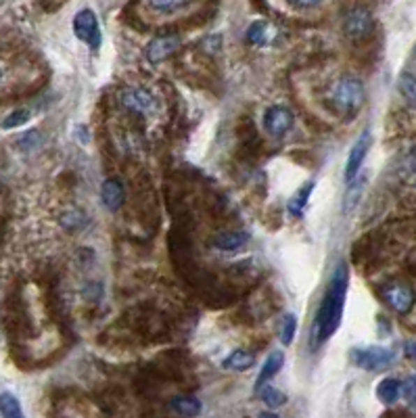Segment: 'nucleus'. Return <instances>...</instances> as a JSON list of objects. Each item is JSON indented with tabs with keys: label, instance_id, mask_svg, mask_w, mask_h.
<instances>
[{
	"label": "nucleus",
	"instance_id": "1",
	"mask_svg": "<svg viewBox=\"0 0 416 418\" xmlns=\"http://www.w3.org/2000/svg\"><path fill=\"white\" fill-rule=\"evenodd\" d=\"M348 281H350L348 268L339 266L329 281V287L325 291V297H322L320 308L314 318V327H312V343L314 345L325 343L339 329L341 318H343V308H346Z\"/></svg>",
	"mask_w": 416,
	"mask_h": 418
},
{
	"label": "nucleus",
	"instance_id": "2",
	"mask_svg": "<svg viewBox=\"0 0 416 418\" xmlns=\"http://www.w3.org/2000/svg\"><path fill=\"white\" fill-rule=\"evenodd\" d=\"M364 86L360 80L356 77H343L339 80V84L335 86L333 98L337 103L339 109L343 111H358L364 103Z\"/></svg>",
	"mask_w": 416,
	"mask_h": 418
},
{
	"label": "nucleus",
	"instance_id": "3",
	"mask_svg": "<svg viewBox=\"0 0 416 418\" xmlns=\"http://www.w3.org/2000/svg\"><path fill=\"white\" fill-rule=\"evenodd\" d=\"M352 360L356 366L364 368V371H385L396 362V354L387 348H364V350H354L352 352Z\"/></svg>",
	"mask_w": 416,
	"mask_h": 418
},
{
	"label": "nucleus",
	"instance_id": "4",
	"mask_svg": "<svg viewBox=\"0 0 416 418\" xmlns=\"http://www.w3.org/2000/svg\"><path fill=\"white\" fill-rule=\"evenodd\" d=\"M375 21L369 8L364 6H354L352 10H348L346 19H343V29L348 33L350 40L354 42H362L373 33Z\"/></svg>",
	"mask_w": 416,
	"mask_h": 418
},
{
	"label": "nucleus",
	"instance_id": "5",
	"mask_svg": "<svg viewBox=\"0 0 416 418\" xmlns=\"http://www.w3.org/2000/svg\"><path fill=\"white\" fill-rule=\"evenodd\" d=\"M73 33L86 42L90 48H98L101 46V29H98V21H96V15L90 10V8H82L75 17H73Z\"/></svg>",
	"mask_w": 416,
	"mask_h": 418
},
{
	"label": "nucleus",
	"instance_id": "6",
	"mask_svg": "<svg viewBox=\"0 0 416 418\" xmlns=\"http://www.w3.org/2000/svg\"><path fill=\"white\" fill-rule=\"evenodd\" d=\"M121 105L138 115H151L157 109V98L147 88H128L121 94Z\"/></svg>",
	"mask_w": 416,
	"mask_h": 418
},
{
	"label": "nucleus",
	"instance_id": "7",
	"mask_svg": "<svg viewBox=\"0 0 416 418\" xmlns=\"http://www.w3.org/2000/svg\"><path fill=\"white\" fill-rule=\"evenodd\" d=\"M381 295L387 301V306L392 310H396L398 314H408L415 308L416 293L406 285H398V283L396 285H387Z\"/></svg>",
	"mask_w": 416,
	"mask_h": 418
},
{
	"label": "nucleus",
	"instance_id": "8",
	"mask_svg": "<svg viewBox=\"0 0 416 418\" xmlns=\"http://www.w3.org/2000/svg\"><path fill=\"white\" fill-rule=\"evenodd\" d=\"M371 144H373V136H371L369 130L362 132L360 138L354 142V147L350 151V157H348V163H346V180L348 182H352L358 176V172H360V167H362V163L366 159V153L371 151Z\"/></svg>",
	"mask_w": 416,
	"mask_h": 418
},
{
	"label": "nucleus",
	"instance_id": "9",
	"mask_svg": "<svg viewBox=\"0 0 416 418\" xmlns=\"http://www.w3.org/2000/svg\"><path fill=\"white\" fill-rule=\"evenodd\" d=\"M264 126L272 136H283L293 128V113L283 105H274L264 115Z\"/></svg>",
	"mask_w": 416,
	"mask_h": 418
},
{
	"label": "nucleus",
	"instance_id": "10",
	"mask_svg": "<svg viewBox=\"0 0 416 418\" xmlns=\"http://www.w3.org/2000/svg\"><path fill=\"white\" fill-rule=\"evenodd\" d=\"M178 48H180V38L178 36H159V38H153L147 44L144 54H147L149 63H161L170 54H174Z\"/></svg>",
	"mask_w": 416,
	"mask_h": 418
},
{
	"label": "nucleus",
	"instance_id": "11",
	"mask_svg": "<svg viewBox=\"0 0 416 418\" xmlns=\"http://www.w3.org/2000/svg\"><path fill=\"white\" fill-rule=\"evenodd\" d=\"M101 197H103V203H105L107 209H111V211L119 209V205L124 203V197H126L124 184H121L117 178L105 180V182H103V188H101Z\"/></svg>",
	"mask_w": 416,
	"mask_h": 418
},
{
	"label": "nucleus",
	"instance_id": "12",
	"mask_svg": "<svg viewBox=\"0 0 416 418\" xmlns=\"http://www.w3.org/2000/svg\"><path fill=\"white\" fill-rule=\"evenodd\" d=\"M283 364H285V356H283L281 352H272V354L268 356V360L264 362V366H262V371H260V377H258V381H255V391H258V394L262 391V387H264L266 383H270V379H274V377L278 375V371L283 368Z\"/></svg>",
	"mask_w": 416,
	"mask_h": 418
},
{
	"label": "nucleus",
	"instance_id": "13",
	"mask_svg": "<svg viewBox=\"0 0 416 418\" xmlns=\"http://www.w3.org/2000/svg\"><path fill=\"white\" fill-rule=\"evenodd\" d=\"M274 40V27L266 21H255L247 29V42L253 46H268Z\"/></svg>",
	"mask_w": 416,
	"mask_h": 418
},
{
	"label": "nucleus",
	"instance_id": "14",
	"mask_svg": "<svg viewBox=\"0 0 416 418\" xmlns=\"http://www.w3.org/2000/svg\"><path fill=\"white\" fill-rule=\"evenodd\" d=\"M249 243L247 232H222L214 239V245L222 251H237Z\"/></svg>",
	"mask_w": 416,
	"mask_h": 418
},
{
	"label": "nucleus",
	"instance_id": "15",
	"mask_svg": "<svg viewBox=\"0 0 416 418\" xmlns=\"http://www.w3.org/2000/svg\"><path fill=\"white\" fill-rule=\"evenodd\" d=\"M400 396H402V383L398 379H385L377 387V398L387 406L396 404L400 400Z\"/></svg>",
	"mask_w": 416,
	"mask_h": 418
},
{
	"label": "nucleus",
	"instance_id": "16",
	"mask_svg": "<svg viewBox=\"0 0 416 418\" xmlns=\"http://www.w3.org/2000/svg\"><path fill=\"white\" fill-rule=\"evenodd\" d=\"M255 364V356L253 354H249V352H243V350H239V352H232L224 362H222V366L226 368V371H237V373H243V371H249L251 366Z\"/></svg>",
	"mask_w": 416,
	"mask_h": 418
},
{
	"label": "nucleus",
	"instance_id": "17",
	"mask_svg": "<svg viewBox=\"0 0 416 418\" xmlns=\"http://www.w3.org/2000/svg\"><path fill=\"white\" fill-rule=\"evenodd\" d=\"M172 410L180 417H197L201 412V404L197 398L191 396H178L172 400Z\"/></svg>",
	"mask_w": 416,
	"mask_h": 418
},
{
	"label": "nucleus",
	"instance_id": "18",
	"mask_svg": "<svg viewBox=\"0 0 416 418\" xmlns=\"http://www.w3.org/2000/svg\"><path fill=\"white\" fill-rule=\"evenodd\" d=\"M312 182L310 184H306L304 188H299L293 197H291V201H289V214L291 216H295V218H299L302 214H304V209H306V203H308V199H310V193H312Z\"/></svg>",
	"mask_w": 416,
	"mask_h": 418
},
{
	"label": "nucleus",
	"instance_id": "19",
	"mask_svg": "<svg viewBox=\"0 0 416 418\" xmlns=\"http://www.w3.org/2000/svg\"><path fill=\"white\" fill-rule=\"evenodd\" d=\"M0 415L6 418L23 417L21 404L13 394H0Z\"/></svg>",
	"mask_w": 416,
	"mask_h": 418
},
{
	"label": "nucleus",
	"instance_id": "20",
	"mask_svg": "<svg viewBox=\"0 0 416 418\" xmlns=\"http://www.w3.org/2000/svg\"><path fill=\"white\" fill-rule=\"evenodd\" d=\"M149 6L161 15H170V13H176L180 8H186L193 0H147Z\"/></svg>",
	"mask_w": 416,
	"mask_h": 418
},
{
	"label": "nucleus",
	"instance_id": "21",
	"mask_svg": "<svg viewBox=\"0 0 416 418\" xmlns=\"http://www.w3.org/2000/svg\"><path fill=\"white\" fill-rule=\"evenodd\" d=\"M260 398L264 400V404H268L270 408H278L283 404H287V396L276 389V387H266L264 391H260Z\"/></svg>",
	"mask_w": 416,
	"mask_h": 418
},
{
	"label": "nucleus",
	"instance_id": "22",
	"mask_svg": "<svg viewBox=\"0 0 416 418\" xmlns=\"http://www.w3.org/2000/svg\"><path fill=\"white\" fill-rule=\"evenodd\" d=\"M27 119H29V111H27V109H17V111H13L10 115H6V119L2 121V128H4V130L19 128V126H23V124H27Z\"/></svg>",
	"mask_w": 416,
	"mask_h": 418
},
{
	"label": "nucleus",
	"instance_id": "23",
	"mask_svg": "<svg viewBox=\"0 0 416 418\" xmlns=\"http://www.w3.org/2000/svg\"><path fill=\"white\" fill-rule=\"evenodd\" d=\"M295 331H297V320H295V316H287L285 320H283V327H281V341L285 343V345H291L293 343V337H295Z\"/></svg>",
	"mask_w": 416,
	"mask_h": 418
},
{
	"label": "nucleus",
	"instance_id": "24",
	"mask_svg": "<svg viewBox=\"0 0 416 418\" xmlns=\"http://www.w3.org/2000/svg\"><path fill=\"white\" fill-rule=\"evenodd\" d=\"M400 90L404 92V96L413 103V105H416V80L413 77V75H402V80H400Z\"/></svg>",
	"mask_w": 416,
	"mask_h": 418
},
{
	"label": "nucleus",
	"instance_id": "25",
	"mask_svg": "<svg viewBox=\"0 0 416 418\" xmlns=\"http://www.w3.org/2000/svg\"><path fill=\"white\" fill-rule=\"evenodd\" d=\"M402 396H404L410 404H415L416 406V375L415 377H410L406 383H402Z\"/></svg>",
	"mask_w": 416,
	"mask_h": 418
},
{
	"label": "nucleus",
	"instance_id": "26",
	"mask_svg": "<svg viewBox=\"0 0 416 418\" xmlns=\"http://www.w3.org/2000/svg\"><path fill=\"white\" fill-rule=\"evenodd\" d=\"M40 142V134L36 132V130H31V132H27V134H23V138L17 142L21 149H25V151H29V149H34L36 144Z\"/></svg>",
	"mask_w": 416,
	"mask_h": 418
},
{
	"label": "nucleus",
	"instance_id": "27",
	"mask_svg": "<svg viewBox=\"0 0 416 418\" xmlns=\"http://www.w3.org/2000/svg\"><path fill=\"white\" fill-rule=\"evenodd\" d=\"M293 6H297V8H310V6H316V4H320L322 0H289Z\"/></svg>",
	"mask_w": 416,
	"mask_h": 418
},
{
	"label": "nucleus",
	"instance_id": "28",
	"mask_svg": "<svg viewBox=\"0 0 416 418\" xmlns=\"http://www.w3.org/2000/svg\"><path fill=\"white\" fill-rule=\"evenodd\" d=\"M404 352H406V356H408L410 360H416V341H406Z\"/></svg>",
	"mask_w": 416,
	"mask_h": 418
},
{
	"label": "nucleus",
	"instance_id": "29",
	"mask_svg": "<svg viewBox=\"0 0 416 418\" xmlns=\"http://www.w3.org/2000/svg\"><path fill=\"white\" fill-rule=\"evenodd\" d=\"M0 82H2V67H0Z\"/></svg>",
	"mask_w": 416,
	"mask_h": 418
}]
</instances>
